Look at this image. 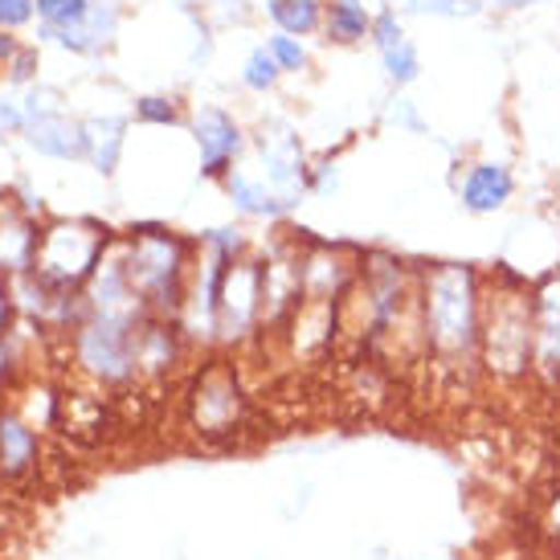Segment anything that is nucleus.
Listing matches in <instances>:
<instances>
[{
	"label": "nucleus",
	"mask_w": 560,
	"mask_h": 560,
	"mask_svg": "<svg viewBox=\"0 0 560 560\" xmlns=\"http://www.w3.org/2000/svg\"><path fill=\"white\" fill-rule=\"evenodd\" d=\"M421 348L442 373H470L479 364L482 275L470 262H434L418 275Z\"/></svg>",
	"instance_id": "f257e3e1"
},
{
	"label": "nucleus",
	"mask_w": 560,
	"mask_h": 560,
	"mask_svg": "<svg viewBox=\"0 0 560 560\" xmlns=\"http://www.w3.org/2000/svg\"><path fill=\"white\" fill-rule=\"evenodd\" d=\"M532 282L499 266L495 291L482 282L479 369L499 385L532 381Z\"/></svg>",
	"instance_id": "f03ea898"
},
{
	"label": "nucleus",
	"mask_w": 560,
	"mask_h": 560,
	"mask_svg": "<svg viewBox=\"0 0 560 560\" xmlns=\"http://www.w3.org/2000/svg\"><path fill=\"white\" fill-rule=\"evenodd\" d=\"M127 279L140 295L143 312L156 319H176L180 303H185L188 282V246L176 234L160 230V225H140L131 230L124 246Z\"/></svg>",
	"instance_id": "7ed1b4c3"
},
{
	"label": "nucleus",
	"mask_w": 560,
	"mask_h": 560,
	"mask_svg": "<svg viewBox=\"0 0 560 560\" xmlns=\"http://www.w3.org/2000/svg\"><path fill=\"white\" fill-rule=\"evenodd\" d=\"M148 315H94L86 312L74 324V360L94 385H131L136 373V336Z\"/></svg>",
	"instance_id": "20e7f679"
},
{
	"label": "nucleus",
	"mask_w": 560,
	"mask_h": 560,
	"mask_svg": "<svg viewBox=\"0 0 560 560\" xmlns=\"http://www.w3.org/2000/svg\"><path fill=\"white\" fill-rule=\"evenodd\" d=\"M107 246V230H98L91 221H58V225H49L46 234L37 237V258H33L37 282L62 291V295L74 291L82 282H91Z\"/></svg>",
	"instance_id": "39448f33"
},
{
	"label": "nucleus",
	"mask_w": 560,
	"mask_h": 560,
	"mask_svg": "<svg viewBox=\"0 0 560 560\" xmlns=\"http://www.w3.org/2000/svg\"><path fill=\"white\" fill-rule=\"evenodd\" d=\"M262 303H266V262L254 258H237L225 266L218 295V340L221 343H242L262 324Z\"/></svg>",
	"instance_id": "423d86ee"
},
{
	"label": "nucleus",
	"mask_w": 560,
	"mask_h": 560,
	"mask_svg": "<svg viewBox=\"0 0 560 560\" xmlns=\"http://www.w3.org/2000/svg\"><path fill=\"white\" fill-rule=\"evenodd\" d=\"M532 376L560 385V266L532 282Z\"/></svg>",
	"instance_id": "0eeeda50"
},
{
	"label": "nucleus",
	"mask_w": 560,
	"mask_h": 560,
	"mask_svg": "<svg viewBox=\"0 0 560 560\" xmlns=\"http://www.w3.org/2000/svg\"><path fill=\"white\" fill-rule=\"evenodd\" d=\"M188 409H192V425L201 434H230L242 421V393H237L234 373L225 369V360H213V369H205L197 376V389L188 397Z\"/></svg>",
	"instance_id": "6e6552de"
},
{
	"label": "nucleus",
	"mask_w": 560,
	"mask_h": 560,
	"mask_svg": "<svg viewBox=\"0 0 560 560\" xmlns=\"http://www.w3.org/2000/svg\"><path fill=\"white\" fill-rule=\"evenodd\" d=\"M258 156H262V180L282 201V209H291V205L307 192V185H312V168H307V160H303L299 140L287 136V131L262 136V140H258Z\"/></svg>",
	"instance_id": "1a4fd4ad"
},
{
	"label": "nucleus",
	"mask_w": 560,
	"mask_h": 560,
	"mask_svg": "<svg viewBox=\"0 0 560 560\" xmlns=\"http://www.w3.org/2000/svg\"><path fill=\"white\" fill-rule=\"evenodd\" d=\"M192 136H197V148H201V172L205 176H230V164L242 152V127L218 107H201L192 115Z\"/></svg>",
	"instance_id": "9d476101"
},
{
	"label": "nucleus",
	"mask_w": 560,
	"mask_h": 560,
	"mask_svg": "<svg viewBox=\"0 0 560 560\" xmlns=\"http://www.w3.org/2000/svg\"><path fill=\"white\" fill-rule=\"evenodd\" d=\"M515 192V176L508 164L499 160H479L470 164L467 176H463V188H458V201L467 213H499L503 205L512 201Z\"/></svg>",
	"instance_id": "9b49d317"
},
{
	"label": "nucleus",
	"mask_w": 560,
	"mask_h": 560,
	"mask_svg": "<svg viewBox=\"0 0 560 560\" xmlns=\"http://www.w3.org/2000/svg\"><path fill=\"white\" fill-rule=\"evenodd\" d=\"M37 430L21 418L16 409H0V475L4 479H25L37 467Z\"/></svg>",
	"instance_id": "f8f14e48"
},
{
	"label": "nucleus",
	"mask_w": 560,
	"mask_h": 560,
	"mask_svg": "<svg viewBox=\"0 0 560 560\" xmlns=\"http://www.w3.org/2000/svg\"><path fill=\"white\" fill-rule=\"evenodd\" d=\"M25 127H30V143L42 156H54V160L91 156V143H86V127L82 124H70L62 115H37Z\"/></svg>",
	"instance_id": "ddd939ff"
},
{
	"label": "nucleus",
	"mask_w": 560,
	"mask_h": 560,
	"mask_svg": "<svg viewBox=\"0 0 560 560\" xmlns=\"http://www.w3.org/2000/svg\"><path fill=\"white\" fill-rule=\"evenodd\" d=\"M86 127V143H91V160L94 168L110 176L119 168V156H124V143H127V119L124 115H98Z\"/></svg>",
	"instance_id": "4468645a"
},
{
	"label": "nucleus",
	"mask_w": 560,
	"mask_h": 560,
	"mask_svg": "<svg viewBox=\"0 0 560 560\" xmlns=\"http://www.w3.org/2000/svg\"><path fill=\"white\" fill-rule=\"evenodd\" d=\"M225 192H230L234 209H242L246 218H279L282 213V201L270 192V185H266L262 176L230 172V176H225Z\"/></svg>",
	"instance_id": "2eb2a0df"
},
{
	"label": "nucleus",
	"mask_w": 560,
	"mask_h": 560,
	"mask_svg": "<svg viewBox=\"0 0 560 560\" xmlns=\"http://www.w3.org/2000/svg\"><path fill=\"white\" fill-rule=\"evenodd\" d=\"M327 33L336 42H360V37L373 33V16H369V9L360 0H336L327 9Z\"/></svg>",
	"instance_id": "dca6fc26"
},
{
	"label": "nucleus",
	"mask_w": 560,
	"mask_h": 560,
	"mask_svg": "<svg viewBox=\"0 0 560 560\" xmlns=\"http://www.w3.org/2000/svg\"><path fill=\"white\" fill-rule=\"evenodd\" d=\"M270 16L279 33L287 37H303V33L319 30V0H270Z\"/></svg>",
	"instance_id": "f3484780"
},
{
	"label": "nucleus",
	"mask_w": 560,
	"mask_h": 560,
	"mask_svg": "<svg viewBox=\"0 0 560 560\" xmlns=\"http://www.w3.org/2000/svg\"><path fill=\"white\" fill-rule=\"evenodd\" d=\"M37 13L46 16L49 30H79L82 21L91 16V4L86 0H33Z\"/></svg>",
	"instance_id": "a211bd4d"
},
{
	"label": "nucleus",
	"mask_w": 560,
	"mask_h": 560,
	"mask_svg": "<svg viewBox=\"0 0 560 560\" xmlns=\"http://www.w3.org/2000/svg\"><path fill=\"white\" fill-rule=\"evenodd\" d=\"M381 62H385V74H389V82H397V86H409V82L421 74L418 49L409 46V42L385 49V54H381Z\"/></svg>",
	"instance_id": "6ab92c4d"
},
{
	"label": "nucleus",
	"mask_w": 560,
	"mask_h": 560,
	"mask_svg": "<svg viewBox=\"0 0 560 560\" xmlns=\"http://www.w3.org/2000/svg\"><path fill=\"white\" fill-rule=\"evenodd\" d=\"M279 62L270 58V49H254L246 58V70H242V82H246L249 91H270L275 82H279Z\"/></svg>",
	"instance_id": "aec40b11"
},
{
	"label": "nucleus",
	"mask_w": 560,
	"mask_h": 560,
	"mask_svg": "<svg viewBox=\"0 0 560 560\" xmlns=\"http://www.w3.org/2000/svg\"><path fill=\"white\" fill-rule=\"evenodd\" d=\"M409 13H430V16H475L482 13L487 0H397Z\"/></svg>",
	"instance_id": "412c9836"
},
{
	"label": "nucleus",
	"mask_w": 560,
	"mask_h": 560,
	"mask_svg": "<svg viewBox=\"0 0 560 560\" xmlns=\"http://www.w3.org/2000/svg\"><path fill=\"white\" fill-rule=\"evenodd\" d=\"M270 58L279 62V70H303L307 66V54H303V46H299L295 37H287V33H279V37H270Z\"/></svg>",
	"instance_id": "4be33fe9"
},
{
	"label": "nucleus",
	"mask_w": 560,
	"mask_h": 560,
	"mask_svg": "<svg viewBox=\"0 0 560 560\" xmlns=\"http://www.w3.org/2000/svg\"><path fill=\"white\" fill-rule=\"evenodd\" d=\"M376 42V49L385 54V49H393V46H401L405 42V30H401V21H397V13L393 9H385L381 16H373V33H369Z\"/></svg>",
	"instance_id": "5701e85b"
},
{
	"label": "nucleus",
	"mask_w": 560,
	"mask_h": 560,
	"mask_svg": "<svg viewBox=\"0 0 560 560\" xmlns=\"http://www.w3.org/2000/svg\"><path fill=\"white\" fill-rule=\"evenodd\" d=\"M136 115H140L143 124H160V127H168L176 124L180 115H176V107H172L168 98H160V94H148V98H140L136 103Z\"/></svg>",
	"instance_id": "b1692460"
},
{
	"label": "nucleus",
	"mask_w": 560,
	"mask_h": 560,
	"mask_svg": "<svg viewBox=\"0 0 560 560\" xmlns=\"http://www.w3.org/2000/svg\"><path fill=\"white\" fill-rule=\"evenodd\" d=\"M33 9H37L33 0H0V25H4V30H16V25L30 21Z\"/></svg>",
	"instance_id": "393cba45"
},
{
	"label": "nucleus",
	"mask_w": 560,
	"mask_h": 560,
	"mask_svg": "<svg viewBox=\"0 0 560 560\" xmlns=\"http://www.w3.org/2000/svg\"><path fill=\"white\" fill-rule=\"evenodd\" d=\"M389 119H393V124H405L409 131H421L418 110H413V103H405V98H397V107L389 110Z\"/></svg>",
	"instance_id": "a878e982"
},
{
	"label": "nucleus",
	"mask_w": 560,
	"mask_h": 560,
	"mask_svg": "<svg viewBox=\"0 0 560 560\" xmlns=\"http://www.w3.org/2000/svg\"><path fill=\"white\" fill-rule=\"evenodd\" d=\"M4 127H9V131L25 127V115H21L16 107H9V103H0V131H4Z\"/></svg>",
	"instance_id": "bb28decb"
},
{
	"label": "nucleus",
	"mask_w": 560,
	"mask_h": 560,
	"mask_svg": "<svg viewBox=\"0 0 560 560\" xmlns=\"http://www.w3.org/2000/svg\"><path fill=\"white\" fill-rule=\"evenodd\" d=\"M33 74V49H21V58L13 66V82H25Z\"/></svg>",
	"instance_id": "cd10ccee"
},
{
	"label": "nucleus",
	"mask_w": 560,
	"mask_h": 560,
	"mask_svg": "<svg viewBox=\"0 0 560 560\" xmlns=\"http://www.w3.org/2000/svg\"><path fill=\"white\" fill-rule=\"evenodd\" d=\"M0 385H9V348L0 343Z\"/></svg>",
	"instance_id": "c85d7f7f"
},
{
	"label": "nucleus",
	"mask_w": 560,
	"mask_h": 560,
	"mask_svg": "<svg viewBox=\"0 0 560 560\" xmlns=\"http://www.w3.org/2000/svg\"><path fill=\"white\" fill-rule=\"evenodd\" d=\"M499 9H528V4H540V0H495Z\"/></svg>",
	"instance_id": "c756f323"
},
{
	"label": "nucleus",
	"mask_w": 560,
	"mask_h": 560,
	"mask_svg": "<svg viewBox=\"0 0 560 560\" xmlns=\"http://www.w3.org/2000/svg\"><path fill=\"white\" fill-rule=\"evenodd\" d=\"M9 319V291H4V282H0V327Z\"/></svg>",
	"instance_id": "7c9ffc66"
},
{
	"label": "nucleus",
	"mask_w": 560,
	"mask_h": 560,
	"mask_svg": "<svg viewBox=\"0 0 560 560\" xmlns=\"http://www.w3.org/2000/svg\"><path fill=\"white\" fill-rule=\"evenodd\" d=\"M9 54H13V37H0V62H4Z\"/></svg>",
	"instance_id": "2f4dec72"
}]
</instances>
